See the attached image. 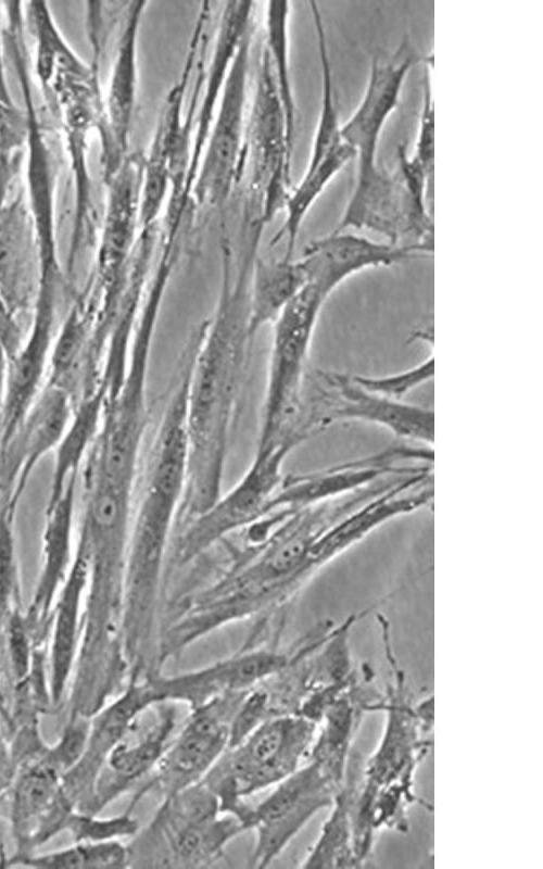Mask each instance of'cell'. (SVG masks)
I'll return each instance as SVG.
<instances>
[{
  "label": "cell",
  "instance_id": "cell-1",
  "mask_svg": "<svg viewBox=\"0 0 543 869\" xmlns=\"http://www.w3.org/2000/svg\"><path fill=\"white\" fill-rule=\"evenodd\" d=\"M257 253L222 243L220 286L213 315L195 329L189 381L188 498L207 505L220 495L228 439L247 377L253 337L248 290Z\"/></svg>",
  "mask_w": 543,
  "mask_h": 869
},
{
  "label": "cell",
  "instance_id": "cell-2",
  "mask_svg": "<svg viewBox=\"0 0 543 869\" xmlns=\"http://www.w3.org/2000/svg\"><path fill=\"white\" fill-rule=\"evenodd\" d=\"M189 442L177 428L155 436L137 516L130 526L122 584V612L129 639L149 637L156 608L168 537L186 487Z\"/></svg>",
  "mask_w": 543,
  "mask_h": 869
},
{
  "label": "cell",
  "instance_id": "cell-3",
  "mask_svg": "<svg viewBox=\"0 0 543 869\" xmlns=\"http://www.w3.org/2000/svg\"><path fill=\"white\" fill-rule=\"evenodd\" d=\"M245 127L242 180L245 181L243 219L263 228L283 211L291 192L290 133L270 62L258 48Z\"/></svg>",
  "mask_w": 543,
  "mask_h": 869
},
{
  "label": "cell",
  "instance_id": "cell-4",
  "mask_svg": "<svg viewBox=\"0 0 543 869\" xmlns=\"http://www.w3.org/2000/svg\"><path fill=\"white\" fill-rule=\"evenodd\" d=\"M327 299L306 285L273 323L261 428L256 450L304 438L302 398L310 349Z\"/></svg>",
  "mask_w": 543,
  "mask_h": 869
},
{
  "label": "cell",
  "instance_id": "cell-5",
  "mask_svg": "<svg viewBox=\"0 0 543 869\" xmlns=\"http://www.w3.org/2000/svg\"><path fill=\"white\" fill-rule=\"evenodd\" d=\"M255 24L231 61L192 185L190 207L220 209L241 184Z\"/></svg>",
  "mask_w": 543,
  "mask_h": 869
},
{
  "label": "cell",
  "instance_id": "cell-6",
  "mask_svg": "<svg viewBox=\"0 0 543 869\" xmlns=\"http://www.w3.org/2000/svg\"><path fill=\"white\" fill-rule=\"evenodd\" d=\"M217 796L203 782L166 796L147 835L161 839L160 866L198 867L217 859L228 841L247 830L233 815L218 818Z\"/></svg>",
  "mask_w": 543,
  "mask_h": 869
},
{
  "label": "cell",
  "instance_id": "cell-7",
  "mask_svg": "<svg viewBox=\"0 0 543 869\" xmlns=\"http://www.w3.org/2000/svg\"><path fill=\"white\" fill-rule=\"evenodd\" d=\"M433 211L414 196L397 169L356 171L346 206L332 232L368 230L392 244L433 245Z\"/></svg>",
  "mask_w": 543,
  "mask_h": 869
},
{
  "label": "cell",
  "instance_id": "cell-8",
  "mask_svg": "<svg viewBox=\"0 0 543 869\" xmlns=\"http://www.w3.org/2000/svg\"><path fill=\"white\" fill-rule=\"evenodd\" d=\"M144 152L130 151L108 178L102 227L97 249V278L103 308L115 310L128 286L140 234V191Z\"/></svg>",
  "mask_w": 543,
  "mask_h": 869
},
{
  "label": "cell",
  "instance_id": "cell-9",
  "mask_svg": "<svg viewBox=\"0 0 543 869\" xmlns=\"http://www.w3.org/2000/svg\"><path fill=\"white\" fill-rule=\"evenodd\" d=\"M290 453L278 449L255 453L250 468L225 496L203 513L194 516L177 546L176 558L186 564L211 547L225 536L268 513V505L282 477V463Z\"/></svg>",
  "mask_w": 543,
  "mask_h": 869
},
{
  "label": "cell",
  "instance_id": "cell-10",
  "mask_svg": "<svg viewBox=\"0 0 543 869\" xmlns=\"http://www.w3.org/2000/svg\"><path fill=\"white\" fill-rule=\"evenodd\" d=\"M311 380L325 427L343 420L364 421L402 440L432 448L433 410L374 393L350 374L317 370L311 374Z\"/></svg>",
  "mask_w": 543,
  "mask_h": 869
},
{
  "label": "cell",
  "instance_id": "cell-11",
  "mask_svg": "<svg viewBox=\"0 0 543 869\" xmlns=\"http://www.w3.org/2000/svg\"><path fill=\"white\" fill-rule=\"evenodd\" d=\"M247 692L225 693L193 709L154 766L153 783H160L166 796L200 782L225 753L232 717Z\"/></svg>",
  "mask_w": 543,
  "mask_h": 869
},
{
  "label": "cell",
  "instance_id": "cell-12",
  "mask_svg": "<svg viewBox=\"0 0 543 869\" xmlns=\"http://www.w3.org/2000/svg\"><path fill=\"white\" fill-rule=\"evenodd\" d=\"M148 1L127 2L98 125L103 181L129 154L139 88L138 41Z\"/></svg>",
  "mask_w": 543,
  "mask_h": 869
},
{
  "label": "cell",
  "instance_id": "cell-13",
  "mask_svg": "<svg viewBox=\"0 0 543 869\" xmlns=\"http://www.w3.org/2000/svg\"><path fill=\"white\" fill-rule=\"evenodd\" d=\"M433 462L432 448L392 445L370 456L348 461L310 474L288 476L273 496L268 513L276 508L301 509L358 491L411 465L403 462ZM413 465V464H412Z\"/></svg>",
  "mask_w": 543,
  "mask_h": 869
},
{
  "label": "cell",
  "instance_id": "cell-14",
  "mask_svg": "<svg viewBox=\"0 0 543 869\" xmlns=\"http://www.w3.org/2000/svg\"><path fill=\"white\" fill-rule=\"evenodd\" d=\"M427 56L404 40L388 54H376L364 95L350 118L341 125L342 141L355 151L356 171L378 165L377 150L382 128L396 109L403 84L413 66Z\"/></svg>",
  "mask_w": 543,
  "mask_h": 869
},
{
  "label": "cell",
  "instance_id": "cell-15",
  "mask_svg": "<svg viewBox=\"0 0 543 869\" xmlns=\"http://www.w3.org/2000/svg\"><path fill=\"white\" fill-rule=\"evenodd\" d=\"M433 249L434 245L430 244H392L348 231H331L312 240L296 260L306 284L328 299L342 282L357 273L432 254Z\"/></svg>",
  "mask_w": 543,
  "mask_h": 869
},
{
  "label": "cell",
  "instance_id": "cell-16",
  "mask_svg": "<svg viewBox=\"0 0 543 869\" xmlns=\"http://www.w3.org/2000/svg\"><path fill=\"white\" fill-rule=\"evenodd\" d=\"M20 81L27 119L26 203L31 218L40 267L58 266L55 243V193L58 168L37 112L31 76L21 73Z\"/></svg>",
  "mask_w": 543,
  "mask_h": 869
},
{
  "label": "cell",
  "instance_id": "cell-17",
  "mask_svg": "<svg viewBox=\"0 0 543 869\" xmlns=\"http://www.w3.org/2000/svg\"><path fill=\"white\" fill-rule=\"evenodd\" d=\"M286 664L280 653L255 650L181 676L150 680L159 701H180L194 709L218 695L249 691Z\"/></svg>",
  "mask_w": 543,
  "mask_h": 869
},
{
  "label": "cell",
  "instance_id": "cell-18",
  "mask_svg": "<svg viewBox=\"0 0 543 869\" xmlns=\"http://www.w3.org/2000/svg\"><path fill=\"white\" fill-rule=\"evenodd\" d=\"M40 263L31 218L18 194L0 209V297L15 314L35 305Z\"/></svg>",
  "mask_w": 543,
  "mask_h": 869
},
{
  "label": "cell",
  "instance_id": "cell-19",
  "mask_svg": "<svg viewBox=\"0 0 543 869\" xmlns=\"http://www.w3.org/2000/svg\"><path fill=\"white\" fill-rule=\"evenodd\" d=\"M71 395L64 390L47 385L40 393L15 434L3 448L5 461L12 463V478L16 484L10 502L16 504L27 479L40 458L56 448L72 418Z\"/></svg>",
  "mask_w": 543,
  "mask_h": 869
},
{
  "label": "cell",
  "instance_id": "cell-20",
  "mask_svg": "<svg viewBox=\"0 0 543 869\" xmlns=\"http://www.w3.org/2000/svg\"><path fill=\"white\" fill-rule=\"evenodd\" d=\"M76 478L77 475L73 476L62 494L47 507L41 567L31 604L35 613L49 610L74 561L73 525Z\"/></svg>",
  "mask_w": 543,
  "mask_h": 869
},
{
  "label": "cell",
  "instance_id": "cell-21",
  "mask_svg": "<svg viewBox=\"0 0 543 869\" xmlns=\"http://www.w3.org/2000/svg\"><path fill=\"white\" fill-rule=\"evenodd\" d=\"M306 285L298 260H265L257 254L252 264L248 290L251 336L254 338L262 327L273 324Z\"/></svg>",
  "mask_w": 543,
  "mask_h": 869
},
{
  "label": "cell",
  "instance_id": "cell-22",
  "mask_svg": "<svg viewBox=\"0 0 543 869\" xmlns=\"http://www.w3.org/2000/svg\"><path fill=\"white\" fill-rule=\"evenodd\" d=\"M89 561L77 546L58 595L52 637L53 691L60 696L74 657L83 601L89 583Z\"/></svg>",
  "mask_w": 543,
  "mask_h": 869
},
{
  "label": "cell",
  "instance_id": "cell-23",
  "mask_svg": "<svg viewBox=\"0 0 543 869\" xmlns=\"http://www.w3.org/2000/svg\"><path fill=\"white\" fill-rule=\"evenodd\" d=\"M353 159L355 151L342 141L316 165L306 168L300 181L292 187L282 211V224L270 240L272 245L286 243L282 257L293 259L299 232L311 207L330 180Z\"/></svg>",
  "mask_w": 543,
  "mask_h": 869
},
{
  "label": "cell",
  "instance_id": "cell-24",
  "mask_svg": "<svg viewBox=\"0 0 543 869\" xmlns=\"http://www.w3.org/2000/svg\"><path fill=\"white\" fill-rule=\"evenodd\" d=\"M25 5L36 40L35 71L41 87L48 89L59 75H90L99 64V54H94L91 65L86 64L63 38L46 2L31 1Z\"/></svg>",
  "mask_w": 543,
  "mask_h": 869
},
{
  "label": "cell",
  "instance_id": "cell-25",
  "mask_svg": "<svg viewBox=\"0 0 543 869\" xmlns=\"http://www.w3.org/2000/svg\"><path fill=\"white\" fill-rule=\"evenodd\" d=\"M106 389L99 386L84 396L58 444L48 505L64 491L101 428Z\"/></svg>",
  "mask_w": 543,
  "mask_h": 869
},
{
  "label": "cell",
  "instance_id": "cell-26",
  "mask_svg": "<svg viewBox=\"0 0 543 869\" xmlns=\"http://www.w3.org/2000/svg\"><path fill=\"white\" fill-rule=\"evenodd\" d=\"M290 2H266L262 45L270 62L289 130L294 136L296 108L290 71Z\"/></svg>",
  "mask_w": 543,
  "mask_h": 869
},
{
  "label": "cell",
  "instance_id": "cell-27",
  "mask_svg": "<svg viewBox=\"0 0 543 869\" xmlns=\"http://www.w3.org/2000/svg\"><path fill=\"white\" fill-rule=\"evenodd\" d=\"M316 34L317 53L321 72V99L312 151L306 168L316 165L327 153L342 142L340 116L333 90V79L328 54L327 36L317 2H308Z\"/></svg>",
  "mask_w": 543,
  "mask_h": 869
},
{
  "label": "cell",
  "instance_id": "cell-28",
  "mask_svg": "<svg viewBox=\"0 0 543 869\" xmlns=\"http://www.w3.org/2000/svg\"><path fill=\"white\" fill-rule=\"evenodd\" d=\"M434 375L432 355L417 365L383 376L352 375L361 387L394 400H403L411 391L431 380Z\"/></svg>",
  "mask_w": 543,
  "mask_h": 869
},
{
  "label": "cell",
  "instance_id": "cell-29",
  "mask_svg": "<svg viewBox=\"0 0 543 869\" xmlns=\"http://www.w3.org/2000/svg\"><path fill=\"white\" fill-rule=\"evenodd\" d=\"M15 506L8 502L0 509V605L14 600L18 588V569L13 513Z\"/></svg>",
  "mask_w": 543,
  "mask_h": 869
},
{
  "label": "cell",
  "instance_id": "cell-30",
  "mask_svg": "<svg viewBox=\"0 0 543 869\" xmlns=\"http://www.w3.org/2000/svg\"><path fill=\"white\" fill-rule=\"evenodd\" d=\"M422 85V101L415 150L411 158L433 178L434 172V122L429 68H426Z\"/></svg>",
  "mask_w": 543,
  "mask_h": 869
},
{
  "label": "cell",
  "instance_id": "cell-31",
  "mask_svg": "<svg viewBox=\"0 0 543 869\" xmlns=\"http://www.w3.org/2000/svg\"><path fill=\"white\" fill-rule=\"evenodd\" d=\"M70 826L77 839L88 842L111 841L116 837L129 836L135 834L138 829L136 820L130 816L110 819L76 817L71 821Z\"/></svg>",
  "mask_w": 543,
  "mask_h": 869
},
{
  "label": "cell",
  "instance_id": "cell-32",
  "mask_svg": "<svg viewBox=\"0 0 543 869\" xmlns=\"http://www.w3.org/2000/svg\"><path fill=\"white\" fill-rule=\"evenodd\" d=\"M53 790V778L46 770L28 774L17 790L16 813L18 818L26 820L34 817L47 805Z\"/></svg>",
  "mask_w": 543,
  "mask_h": 869
},
{
  "label": "cell",
  "instance_id": "cell-33",
  "mask_svg": "<svg viewBox=\"0 0 543 869\" xmlns=\"http://www.w3.org/2000/svg\"><path fill=\"white\" fill-rule=\"evenodd\" d=\"M9 645L16 675L23 676L28 668L29 643L24 619L18 612H15L10 620Z\"/></svg>",
  "mask_w": 543,
  "mask_h": 869
},
{
  "label": "cell",
  "instance_id": "cell-34",
  "mask_svg": "<svg viewBox=\"0 0 543 869\" xmlns=\"http://www.w3.org/2000/svg\"><path fill=\"white\" fill-rule=\"evenodd\" d=\"M85 741L86 733L83 728L72 729L60 745L59 759L64 764L73 763L80 755Z\"/></svg>",
  "mask_w": 543,
  "mask_h": 869
},
{
  "label": "cell",
  "instance_id": "cell-35",
  "mask_svg": "<svg viewBox=\"0 0 543 869\" xmlns=\"http://www.w3.org/2000/svg\"><path fill=\"white\" fill-rule=\"evenodd\" d=\"M2 3H0V105L3 106H14L15 103L11 98L9 84L5 75L4 62H3V42H4V32L2 28Z\"/></svg>",
  "mask_w": 543,
  "mask_h": 869
},
{
  "label": "cell",
  "instance_id": "cell-36",
  "mask_svg": "<svg viewBox=\"0 0 543 869\" xmlns=\"http://www.w3.org/2000/svg\"><path fill=\"white\" fill-rule=\"evenodd\" d=\"M7 354L0 345V416H2L4 393H5V379H7Z\"/></svg>",
  "mask_w": 543,
  "mask_h": 869
}]
</instances>
